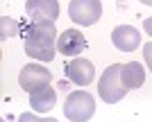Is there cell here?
Here are the masks:
<instances>
[{"label": "cell", "mask_w": 152, "mask_h": 122, "mask_svg": "<svg viewBox=\"0 0 152 122\" xmlns=\"http://www.w3.org/2000/svg\"><path fill=\"white\" fill-rule=\"evenodd\" d=\"M57 27L55 23H34L32 20L25 34V52L27 57L37 59V61H52L55 59V50H57Z\"/></svg>", "instance_id": "cell-1"}, {"label": "cell", "mask_w": 152, "mask_h": 122, "mask_svg": "<svg viewBox=\"0 0 152 122\" xmlns=\"http://www.w3.org/2000/svg\"><path fill=\"white\" fill-rule=\"evenodd\" d=\"M98 93L100 100L107 104H116L121 102L127 95V88L121 79V64H111L104 68V72L100 75V84H98Z\"/></svg>", "instance_id": "cell-2"}, {"label": "cell", "mask_w": 152, "mask_h": 122, "mask_svg": "<svg viewBox=\"0 0 152 122\" xmlns=\"http://www.w3.org/2000/svg\"><path fill=\"white\" fill-rule=\"evenodd\" d=\"M95 113V100L86 90H73L64 102V116L70 122H86Z\"/></svg>", "instance_id": "cell-3"}, {"label": "cell", "mask_w": 152, "mask_h": 122, "mask_svg": "<svg viewBox=\"0 0 152 122\" xmlns=\"http://www.w3.org/2000/svg\"><path fill=\"white\" fill-rule=\"evenodd\" d=\"M68 16L77 25H95L102 16V2L100 0H70Z\"/></svg>", "instance_id": "cell-4"}, {"label": "cell", "mask_w": 152, "mask_h": 122, "mask_svg": "<svg viewBox=\"0 0 152 122\" xmlns=\"http://www.w3.org/2000/svg\"><path fill=\"white\" fill-rule=\"evenodd\" d=\"M50 79H52L50 70L41 64H27L18 75L20 88L25 90V93H30V95L37 93V90H41V88H45V86H50Z\"/></svg>", "instance_id": "cell-5"}, {"label": "cell", "mask_w": 152, "mask_h": 122, "mask_svg": "<svg viewBox=\"0 0 152 122\" xmlns=\"http://www.w3.org/2000/svg\"><path fill=\"white\" fill-rule=\"evenodd\" d=\"M25 12L34 23H55L59 16V2L57 0H27Z\"/></svg>", "instance_id": "cell-6"}, {"label": "cell", "mask_w": 152, "mask_h": 122, "mask_svg": "<svg viewBox=\"0 0 152 122\" xmlns=\"http://www.w3.org/2000/svg\"><path fill=\"white\" fill-rule=\"evenodd\" d=\"M66 77L73 84H77V86H89L95 79V68H93V64H91L89 59L75 57L73 61L66 64Z\"/></svg>", "instance_id": "cell-7"}, {"label": "cell", "mask_w": 152, "mask_h": 122, "mask_svg": "<svg viewBox=\"0 0 152 122\" xmlns=\"http://www.w3.org/2000/svg\"><path fill=\"white\" fill-rule=\"evenodd\" d=\"M111 43L123 52H132L141 45V34H139V30L132 27V25H118L114 32H111Z\"/></svg>", "instance_id": "cell-8"}, {"label": "cell", "mask_w": 152, "mask_h": 122, "mask_svg": "<svg viewBox=\"0 0 152 122\" xmlns=\"http://www.w3.org/2000/svg\"><path fill=\"white\" fill-rule=\"evenodd\" d=\"M84 48H86V39L77 30H66L64 34H59V39H57V50L61 52L64 57H77Z\"/></svg>", "instance_id": "cell-9"}, {"label": "cell", "mask_w": 152, "mask_h": 122, "mask_svg": "<svg viewBox=\"0 0 152 122\" xmlns=\"http://www.w3.org/2000/svg\"><path fill=\"white\" fill-rule=\"evenodd\" d=\"M121 79L125 84L127 90L132 88H141L143 79H145V70L139 61H129V64H121Z\"/></svg>", "instance_id": "cell-10"}, {"label": "cell", "mask_w": 152, "mask_h": 122, "mask_svg": "<svg viewBox=\"0 0 152 122\" xmlns=\"http://www.w3.org/2000/svg\"><path fill=\"white\" fill-rule=\"evenodd\" d=\"M30 104H32V111L48 113V111H52L55 104H57V93H55L52 86H45V88H41V90H37V93L30 95Z\"/></svg>", "instance_id": "cell-11"}, {"label": "cell", "mask_w": 152, "mask_h": 122, "mask_svg": "<svg viewBox=\"0 0 152 122\" xmlns=\"http://www.w3.org/2000/svg\"><path fill=\"white\" fill-rule=\"evenodd\" d=\"M143 59H145L148 68H150V72H152V43H145V45H143Z\"/></svg>", "instance_id": "cell-12"}, {"label": "cell", "mask_w": 152, "mask_h": 122, "mask_svg": "<svg viewBox=\"0 0 152 122\" xmlns=\"http://www.w3.org/2000/svg\"><path fill=\"white\" fill-rule=\"evenodd\" d=\"M18 122H39V118L32 116V113H23V116L18 118Z\"/></svg>", "instance_id": "cell-13"}, {"label": "cell", "mask_w": 152, "mask_h": 122, "mask_svg": "<svg viewBox=\"0 0 152 122\" xmlns=\"http://www.w3.org/2000/svg\"><path fill=\"white\" fill-rule=\"evenodd\" d=\"M143 27H145V32H148V34H150V36H152V16H150V18H145V23H143Z\"/></svg>", "instance_id": "cell-14"}, {"label": "cell", "mask_w": 152, "mask_h": 122, "mask_svg": "<svg viewBox=\"0 0 152 122\" xmlns=\"http://www.w3.org/2000/svg\"><path fill=\"white\" fill-rule=\"evenodd\" d=\"M39 122H59V120H55V118H39Z\"/></svg>", "instance_id": "cell-15"}, {"label": "cell", "mask_w": 152, "mask_h": 122, "mask_svg": "<svg viewBox=\"0 0 152 122\" xmlns=\"http://www.w3.org/2000/svg\"><path fill=\"white\" fill-rule=\"evenodd\" d=\"M141 2H143V5H152V0H141Z\"/></svg>", "instance_id": "cell-16"}]
</instances>
